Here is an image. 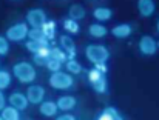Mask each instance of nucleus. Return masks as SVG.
Masks as SVG:
<instances>
[{"label": "nucleus", "mask_w": 159, "mask_h": 120, "mask_svg": "<svg viewBox=\"0 0 159 120\" xmlns=\"http://www.w3.org/2000/svg\"><path fill=\"white\" fill-rule=\"evenodd\" d=\"M12 74L14 77L23 83V85H31L34 83L36 77H37V71L34 68L33 63L30 62H17L14 66H12Z\"/></svg>", "instance_id": "f257e3e1"}, {"label": "nucleus", "mask_w": 159, "mask_h": 120, "mask_svg": "<svg viewBox=\"0 0 159 120\" xmlns=\"http://www.w3.org/2000/svg\"><path fill=\"white\" fill-rule=\"evenodd\" d=\"M50 86L57 89V91H70L74 88V77L73 74H70L68 71H57V72H51L50 79H48Z\"/></svg>", "instance_id": "f03ea898"}, {"label": "nucleus", "mask_w": 159, "mask_h": 120, "mask_svg": "<svg viewBox=\"0 0 159 120\" xmlns=\"http://www.w3.org/2000/svg\"><path fill=\"white\" fill-rule=\"evenodd\" d=\"M85 57L93 65L96 63H107L110 59V49L101 43H90L85 48Z\"/></svg>", "instance_id": "7ed1b4c3"}, {"label": "nucleus", "mask_w": 159, "mask_h": 120, "mask_svg": "<svg viewBox=\"0 0 159 120\" xmlns=\"http://www.w3.org/2000/svg\"><path fill=\"white\" fill-rule=\"evenodd\" d=\"M87 74H88V82H90L94 92H98V94L108 92V80H107L105 72H101L99 69L91 68V69H88Z\"/></svg>", "instance_id": "20e7f679"}, {"label": "nucleus", "mask_w": 159, "mask_h": 120, "mask_svg": "<svg viewBox=\"0 0 159 120\" xmlns=\"http://www.w3.org/2000/svg\"><path fill=\"white\" fill-rule=\"evenodd\" d=\"M28 32H30V25L26 22H19V23H14L11 25L6 32H5V37L12 42V43H20L23 40H26L28 37Z\"/></svg>", "instance_id": "39448f33"}, {"label": "nucleus", "mask_w": 159, "mask_h": 120, "mask_svg": "<svg viewBox=\"0 0 159 120\" xmlns=\"http://www.w3.org/2000/svg\"><path fill=\"white\" fill-rule=\"evenodd\" d=\"M48 20V15L45 12V9L42 8H31L26 12V23L31 28H42Z\"/></svg>", "instance_id": "423d86ee"}, {"label": "nucleus", "mask_w": 159, "mask_h": 120, "mask_svg": "<svg viewBox=\"0 0 159 120\" xmlns=\"http://www.w3.org/2000/svg\"><path fill=\"white\" fill-rule=\"evenodd\" d=\"M138 49L142 56H155L158 53V42L152 37V36H142L139 39V43H138Z\"/></svg>", "instance_id": "0eeeda50"}, {"label": "nucleus", "mask_w": 159, "mask_h": 120, "mask_svg": "<svg viewBox=\"0 0 159 120\" xmlns=\"http://www.w3.org/2000/svg\"><path fill=\"white\" fill-rule=\"evenodd\" d=\"M45 94H47V91H45V88L42 85L31 83L28 86V89H26V97H28L31 105H40L43 102V99H45Z\"/></svg>", "instance_id": "6e6552de"}, {"label": "nucleus", "mask_w": 159, "mask_h": 120, "mask_svg": "<svg viewBox=\"0 0 159 120\" xmlns=\"http://www.w3.org/2000/svg\"><path fill=\"white\" fill-rule=\"evenodd\" d=\"M59 46L68 54V59H76L77 49H76V43H74V40L70 34L59 36Z\"/></svg>", "instance_id": "1a4fd4ad"}, {"label": "nucleus", "mask_w": 159, "mask_h": 120, "mask_svg": "<svg viewBox=\"0 0 159 120\" xmlns=\"http://www.w3.org/2000/svg\"><path fill=\"white\" fill-rule=\"evenodd\" d=\"M8 105L17 108L19 111H25V109L28 108V105H30V100H28L26 94L16 91V92H12V94L8 97Z\"/></svg>", "instance_id": "9d476101"}, {"label": "nucleus", "mask_w": 159, "mask_h": 120, "mask_svg": "<svg viewBox=\"0 0 159 120\" xmlns=\"http://www.w3.org/2000/svg\"><path fill=\"white\" fill-rule=\"evenodd\" d=\"M138 12L144 19L152 17L156 12V3H155V0H138Z\"/></svg>", "instance_id": "9b49d317"}, {"label": "nucleus", "mask_w": 159, "mask_h": 120, "mask_svg": "<svg viewBox=\"0 0 159 120\" xmlns=\"http://www.w3.org/2000/svg\"><path fill=\"white\" fill-rule=\"evenodd\" d=\"M133 25L131 23H119V25H116V26H113V29H111V34H113V37H116V39H127V37H130L131 34H133Z\"/></svg>", "instance_id": "f8f14e48"}, {"label": "nucleus", "mask_w": 159, "mask_h": 120, "mask_svg": "<svg viewBox=\"0 0 159 120\" xmlns=\"http://www.w3.org/2000/svg\"><path fill=\"white\" fill-rule=\"evenodd\" d=\"M39 111L43 117H56L57 113H59V106L53 100H43L39 105Z\"/></svg>", "instance_id": "ddd939ff"}, {"label": "nucleus", "mask_w": 159, "mask_h": 120, "mask_svg": "<svg viewBox=\"0 0 159 120\" xmlns=\"http://www.w3.org/2000/svg\"><path fill=\"white\" fill-rule=\"evenodd\" d=\"M25 48H26V51H30L31 54H36V53H39L42 48H51V40H48V39L30 40V39H28V42L25 43Z\"/></svg>", "instance_id": "4468645a"}, {"label": "nucleus", "mask_w": 159, "mask_h": 120, "mask_svg": "<svg viewBox=\"0 0 159 120\" xmlns=\"http://www.w3.org/2000/svg\"><path fill=\"white\" fill-rule=\"evenodd\" d=\"M56 103H57V106H59V111L68 113V111H71V109L76 108L77 100H76V97H73V96H62V97L57 99Z\"/></svg>", "instance_id": "2eb2a0df"}, {"label": "nucleus", "mask_w": 159, "mask_h": 120, "mask_svg": "<svg viewBox=\"0 0 159 120\" xmlns=\"http://www.w3.org/2000/svg\"><path fill=\"white\" fill-rule=\"evenodd\" d=\"M93 17H94L96 22L105 23V22H108L113 17V9L107 8V6H98V8L93 9Z\"/></svg>", "instance_id": "dca6fc26"}, {"label": "nucleus", "mask_w": 159, "mask_h": 120, "mask_svg": "<svg viewBox=\"0 0 159 120\" xmlns=\"http://www.w3.org/2000/svg\"><path fill=\"white\" fill-rule=\"evenodd\" d=\"M88 34L91 39H104L107 34H108V29H107L105 25H102L101 22H94L88 26Z\"/></svg>", "instance_id": "f3484780"}, {"label": "nucleus", "mask_w": 159, "mask_h": 120, "mask_svg": "<svg viewBox=\"0 0 159 120\" xmlns=\"http://www.w3.org/2000/svg\"><path fill=\"white\" fill-rule=\"evenodd\" d=\"M96 120H125L124 116L120 114V111L114 106H107L105 109L98 116Z\"/></svg>", "instance_id": "a211bd4d"}, {"label": "nucleus", "mask_w": 159, "mask_h": 120, "mask_svg": "<svg viewBox=\"0 0 159 120\" xmlns=\"http://www.w3.org/2000/svg\"><path fill=\"white\" fill-rule=\"evenodd\" d=\"M85 15H87V11H85V8H84L80 3H74V5H71L70 9H68V17L73 19V20L80 22L82 19H85Z\"/></svg>", "instance_id": "6ab92c4d"}, {"label": "nucleus", "mask_w": 159, "mask_h": 120, "mask_svg": "<svg viewBox=\"0 0 159 120\" xmlns=\"http://www.w3.org/2000/svg\"><path fill=\"white\" fill-rule=\"evenodd\" d=\"M62 26H63V29L66 31V34H70V36L80 32V25H79V22H77V20H73V19H70V17H66V19L62 20Z\"/></svg>", "instance_id": "aec40b11"}, {"label": "nucleus", "mask_w": 159, "mask_h": 120, "mask_svg": "<svg viewBox=\"0 0 159 120\" xmlns=\"http://www.w3.org/2000/svg\"><path fill=\"white\" fill-rule=\"evenodd\" d=\"M50 59V48H42L39 53L33 54V62L36 66H45Z\"/></svg>", "instance_id": "412c9836"}, {"label": "nucleus", "mask_w": 159, "mask_h": 120, "mask_svg": "<svg viewBox=\"0 0 159 120\" xmlns=\"http://www.w3.org/2000/svg\"><path fill=\"white\" fill-rule=\"evenodd\" d=\"M2 117L3 120H20V111L11 105H6L3 109H2Z\"/></svg>", "instance_id": "4be33fe9"}, {"label": "nucleus", "mask_w": 159, "mask_h": 120, "mask_svg": "<svg viewBox=\"0 0 159 120\" xmlns=\"http://www.w3.org/2000/svg\"><path fill=\"white\" fill-rule=\"evenodd\" d=\"M42 29H43V34H45V37L48 39V40H54V37H56V32H57V23H56V20H47V23L42 26Z\"/></svg>", "instance_id": "5701e85b"}, {"label": "nucleus", "mask_w": 159, "mask_h": 120, "mask_svg": "<svg viewBox=\"0 0 159 120\" xmlns=\"http://www.w3.org/2000/svg\"><path fill=\"white\" fill-rule=\"evenodd\" d=\"M65 69H66L70 74L77 75V74H80V72L84 71V66H82L76 59H68L65 62Z\"/></svg>", "instance_id": "b1692460"}, {"label": "nucleus", "mask_w": 159, "mask_h": 120, "mask_svg": "<svg viewBox=\"0 0 159 120\" xmlns=\"http://www.w3.org/2000/svg\"><path fill=\"white\" fill-rule=\"evenodd\" d=\"M11 83H12V74H11L8 69L2 68V69H0V89H2V91L8 89V88L11 86Z\"/></svg>", "instance_id": "393cba45"}, {"label": "nucleus", "mask_w": 159, "mask_h": 120, "mask_svg": "<svg viewBox=\"0 0 159 120\" xmlns=\"http://www.w3.org/2000/svg\"><path fill=\"white\" fill-rule=\"evenodd\" d=\"M50 57L59 60V62H62V63H65V62L68 60V54H66L60 46H51V48H50Z\"/></svg>", "instance_id": "a878e982"}, {"label": "nucleus", "mask_w": 159, "mask_h": 120, "mask_svg": "<svg viewBox=\"0 0 159 120\" xmlns=\"http://www.w3.org/2000/svg\"><path fill=\"white\" fill-rule=\"evenodd\" d=\"M28 39H30V40H42V39H47V37H45L42 28H30Z\"/></svg>", "instance_id": "bb28decb"}, {"label": "nucleus", "mask_w": 159, "mask_h": 120, "mask_svg": "<svg viewBox=\"0 0 159 120\" xmlns=\"http://www.w3.org/2000/svg\"><path fill=\"white\" fill-rule=\"evenodd\" d=\"M62 62H59V60H56V59H48V62H47V65H45V68L47 69H50L51 72H57V71H60L62 69Z\"/></svg>", "instance_id": "cd10ccee"}, {"label": "nucleus", "mask_w": 159, "mask_h": 120, "mask_svg": "<svg viewBox=\"0 0 159 120\" xmlns=\"http://www.w3.org/2000/svg\"><path fill=\"white\" fill-rule=\"evenodd\" d=\"M9 43L11 42L5 36H0V56L2 57L8 56V53H9Z\"/></svg>", "instance_id": "c85d7f7f"}, {"label": "nucleus", "mask_w": 159, "mask_h": 120, "mask_svg": "<svg viewBox=\"0 0 159 120\" xmlns=\"http://www.w3.org/2000/svg\"><path fill=\"white\" fill-rule=\"evenodd\" d=\"M56 120H77V117H76V116H73V114H70V113H63V114L57 116Z\"/></svg>", "instance_id": "c756f323"}, {"label": "nucleus", "mask_w": 159, "mask_h": 120, "mask_svg": "<svg viewBox=\"0 0 159 120\" xmlns=\"http://www.w3.org/2000/svg\"><path fill=\"white\" fill-rule=\"evenodd\" d=\"M6 103H8V99L5 97V94H3V91L0 89V113H2V109L6 106Z\"/></svg>", "instance_id": "7c9ffc66"}, {"label": "nucleus", "mask_w": 159, "mask_h": 120, "mask_svg": "<svg viewBox=\"0 0 159 120\" xmlns=\"http://www.w3.org/2000/svg\"><path fill=\"white\" fill-rule=\"evenodd\" d=\"M93 68H96V69H99L101 72H105L108 71V66H107V63H96V65H93Z\"/></svg>", "instance_id": "2f4dec72"}, {"label": "nucleus", "mask_w": 159, "mask_h": 120, "mask_svg": "<svg viewBox=\"0 0 159 120\" xmlns=\"http://www.w3.org/2000/svg\"><path fill=\"white\" fill-rule=\"evenodd\" d=\"M156 31L159 32V19H158V22H156Z\"/></svg>", "instance_id": "473e14b6"}, {"label": "nucleus", "mask_w": 159, "mask_h": 120, "mask_svg": "<svg viewBox=\"0 0 159 120\" xmlns=\"http://www.w3.org/2000/svg\"><path fill=\"white\" fill-rule=\"evenodd\" d=\"M0 120H3V117H2V114H0Z\"/></svg>", "instance_id": "72a5a7b5"}, {"label": "nucleus", "mask_w": 159, "mask_h": 120, "mask_svg": "<svg viewBox=\"0 0 159 120\" xmlns=\"http://www.w3.org/2000/svg\"><path fill=\"white\" fill-rule=\"evenodd\" d=\"M158 49H159V40H158Z\"/></svg>", "instance_id": "f704fd0d"}]
</instances>
